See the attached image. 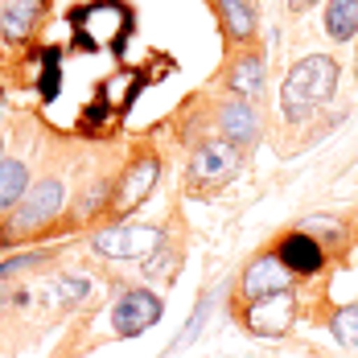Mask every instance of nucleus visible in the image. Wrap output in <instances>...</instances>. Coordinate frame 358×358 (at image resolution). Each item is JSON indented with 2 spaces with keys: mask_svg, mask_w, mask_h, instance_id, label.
Returning <instances> with one entry per match:
<instances>
[{
  "mask_svg": "<svg viewBox=\"0 0 358 358\" xmlns=\"http://www.w3.org/2000/svg\"><path fill=\"white\" fill-rule=\"evenodd\" d=\"M355 83H358V37H355Z\"/></svg>",
  "mask_w": 358,
  "mask_h": 358,
  "instance_id": "19",
  "label": "nucleus"
},
{
  "mask_svg": "<svg viewBox=\"0 0 358 358\" xmlns=\"http://www.w3.org/2000/svg\"><path fill=\"white\" fill-rule=\"evenodd\" d=\"M157 181H161V157H157L152 148H141V152L120 169V178L111 181V198H108L111 222L136 215L144 202H148V194L157 189Z\"/></svg>",
  "mask_w": 358,
  "mask_h": 358,
  "instance_id": "4",
  "label": "nucleus"
},
{
  "mask_svg": "<svg viewBox=\"0 0 358 358\" xmlns=\"http://www.w3.org/2000/svg\"><path fill=\"white\" fill-rule=\"evenodd\" d=\"M285 4H288V13H296V17H301V13H309V8H317L322 0H285Z\"/></svg>",
  "mask_w": 358,
  "mask_h": 358,
  "instance_id": "18",
  "label": "nucleus"
},
{
  "mask_svg": "<svg viewBox=\"0 0 358 358\" xmlns=\"http://www.w3.org/2000/svg\"><path fill=\"white\" fill-rule=\"evenodd\" d=\"M215 136L231 141L235 148H251L259 141V115H255V103H243V99H222L215 108Z\"/></svg>",
  "mask_w": 358,
  "mask_h": 358,
  "instance_id": "11",
  "label": "nucleus"
},
{
  "mask_svg": "<svg viewBox=\"0 0 358 358\" xmlns=\"http://www.w3.org/2000/svg\"><path fill=\"white\" fill-rule=\"evenodd\" d=\"M25 194H29V169H25V161L4 157V161H0V215L8 218L21 206Z\"/></svg>",
  "mask_w": 358,
  "mask_h": 358,
  "instance_id": "13",
  "label": "nucleus"
},
{
  "mask_svg": "<svg viewBox=\"0 0 358 358\" xmlns=\"http://www.w3.org/2000/svg\"><path fill=\"white\" fill-rule=\"evenodd\" d=\"M264 83H268V58H264V45H243V50H231L227 66H222V87L231 99H243L255 103L264 95Z\"/></svg>",
  "mask_w": 358,
  "mask_h": 358,
  "instance_id": "7",
  "label": "nucleus"
},
{
  "mask_svg": "<svg viewBox=\"0 0 358 358\" xmlns=\"http://www.w3.org/2000/svg\"><path fill=\"white\" fill-rule=\"evenodd\" d=\"M329 334L342 342V346H358V301H346L342 309L329 313Z\"/></svg>",
  "mask_w": 358,
  "mask_h": 358,
  "instance_id": "15",
  "label": "nucleus"
},
{
  "mask_svg": "<svg viewBox=\"0 0 358 358\" xmlns=\"http://www.w3.org/2000/svg\"><path fill=\"white\" fill-rule=\"evenodd\" d=\"M0 111H4V83H0Z\"/></svg>",
  "mask_w": 358,
  "mask_h": 358,
  "instance_id": "20",
  "label": "nucleus"
},
{
  "mask_svg": "<svg viewBox=\"0 0 358 358\" xmlns=\"http://www.w3.org/2000/svg\"><path fill=\"white\" fill-rule=\"evenodd\" d=\"M66 202H71V189H66L62 178H41L37 185H29V194L21 198V206L0 222V248L37 235L45 222H54V218L66 210Z\"/></svg>",
  "mask_w": 358,
  "mask_h": 358,
  "instance_id": "2",
  "label": "nucleus"
},
{
  "mask_svg": "<svg viewBox=\"0 0 358 358\" xmlns=\"http://www.w3.org/2000/svg\"><path fill=\"white\" fill-rule=\"evenodd\" d=\"M50 0H4L0 4V41L8 45H25L41 29Z\"/></svg>",
  "mask_w": 358,
  "mask_h": 358,
  "instance_id": "12",
  "label": "nucleus"
},
{
  "mask_svg": "<svg viewBox=\"0 0 358 358\" xmlns=\"http://www.w3.org/2000/svg\"><path fill=\"white\" fill-rule=\"evenodd\" d=\"M161 313H165V301H161L157 292H148V288H128V292H120V301L111 305V325H115L120 338H141V334H148L152 325L161 322Z\"/></svg>",
  "mask_w": 358,
  "mask_h": 358,
  "instance_id": "9",
  "label": "nucleus"
},
{
  "mask_svg": "<svg viewBox=\"0 0 358 358\" xmlns=\"http://www.w3.org/2000/svg\"><path fill=\"white\" fill-rule=\"evenodd\" d=\"M239 169H243V148H235L222 136H206L189 152L185 178H189V189H222L227 181L239 178Z\"/></svg>",
  "mask_w": 358,
  "mask_h": 358,
  "instance_id": "5",
  "label": "nucleus"
},
{
  "mask_svg": "<svg viewBox=\"0 0 358 358\" xmlns=\"http://www.w3.org/2000/svg\"><path fill=\"white\" fill-rule=\"evenodd\" d=\"M280 296H296V276L288 272L272 251H259V255H251L248 268L235 280L231 313L251 309V305H264V301H280Z\"/></svg>",
  "mask_w": 358,
  "mask_h": 358,
  "instance_id": "3",
  "label": "nucleus"
},
{
  "mask_svg": "<svg viewBox=\"0 0 358 358\" xmlns=\"http://www.w3.org/2000/svg\"><path fill=\"white\" fill-rule=\"evenodd\" d=\"M0 161H4V144H0Z\"/></svg>",
  "mask_w": 358,
  "mask_h": 358,
  "instance_id": "21",
  "label": "nucleus"
},
{
  "mask_svg": "<svg viewBox=\"0 0 358 358\" xmlns=\"http://www.w3.org/2000/svg\"><path fill=\"white\" fill-rule=\"evenodd\" d=\"M338 78H342V66H338L334 54H305L301 62H292V71L280 83V111H285V120L305 124L309 115H317L338 95Z\"/></svg>",
  "mask_w": 358,
  "mask_h": 358,
  "instance_id": "1",
  "label": "nucleus"
},
{
  "mask_svg": "<svg viewBox=\"0 0 358 358\" xmlns=\"http://www.w3.org/2000/svg\"><path fill=\"white\" fill-rule=\"evenodd\" d=\"M41 259H45V251H21V255L4 259V264H0V280H4V276H13V272H25V268H37Z\"/></svg>",
  "mask_w": 358,
  "mask_h": 358,
  "instance_id": "16",
  "label": "nucleus"
},
{
  "mask_svg": "<svg viewBox=\"0 0 358 358\" xmlns=\"http://www.w3.org/2000/svg\"><path fill=\"white\" fill-rule=\"evenodd\" d=\"M325 34L346 45L358 37V0H325Z\"/></svg>",
  "mask_w": 358,
  "mask_h": 358,
  "instance_id": "14",
  "label": "nucleus"
},
{
  "mask_svg": "<svg viewBox=\"0 0 358 358\" xmlns=\"http://www.w3.org/2000/svg\"><path fill=\"white\" fill-rule=\"evenodd\" d=\"M91 243L108 259H144V255H157V248L165 243V235H161V227H144V222L120 218V222L99 227Z\"/></svg>",
  "mask_w": 358,
  "mask_h": 358,
  "instance_id": "6",
  "label": "nucleus"
},
{
  "mask_svg": "<svg viewBox=\"0 0 358 358\" xmlns=\"http://www.w3.org/2000/svg\"><path fill=\"white\" fill-rule=\"evenodd\" d=\"M272 255L285 264L296 280H309V276H317L325 264H329V248H325L313 231H305V227L285 231V235L272 243Z\"/></svg>",
  "mask_w": 358,
  "mask_h": 358,
  "instance_id": "8",
  "label": "nucleus"
},
{
  "mask_svg": "<svg viewBox=\"0 0 358 358\" xmlns=\"http://www.w3.org/2000/svg\"><path fill=\"white\" fill-rule=\"evenodd\" d=\"M206 305H210V301H202V305H198V313H194V317L185 322V329H181V338H178V346H185V342H189V338H194V334L202 329V322H206Z\"/></svg>",
  "mask_w": 358,
  "mask_h": 358,
  "instance_id": "17",
  "label": "nucleus"
},
{
  "mask_svg": "<svg viewBox=\"0 0 358 358\" xmlns=\"http://www.w3.org/2000/svg\"><path fill=\"white\" fill-rule=\"evenodd\" d=\"M210 13L218 21V34L231 50H243V45H259V13L251 0H206Z\"/></svg>",
  "mask_w": 358,
  "mask_h": 358,
  "instance_id": "10",
  "label": "nucleus"
}]
</instances>
